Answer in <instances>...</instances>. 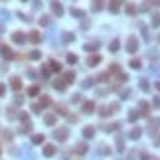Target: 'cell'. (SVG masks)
<instances>
[{"label":"cell","mask_w":160,"mask_h":160,"mask_svg":"<svg viewBox=\"0 0 160 160\" xmlns=\"http://www.w3.org/2000/svg\"><path fill=\"white\" fill-rule=\"evenodd\" d=\"M138 50V40L135 38V36H131L129 42H127V51H131V53H135Z\"/></svg>","instance_id":"1"},{"label":"cell","mask_w":160,"mask_h":160,"mask_svg":"<svg viewBox=\"0 0 160 160\" xmlns=\"http://www.w3.org/2000/svg\"><path fill=\"white\" fill-rule=\"evenodd\" d=\"M12 42H14V44H24L26 36L22 34V32H14V34H12Z\"/></svg>","instance_id":"2"},{"label":"cell","mask_w":160,"mask_h":160,"mask_svg":"<svg viewBox=\"0 0 160 160\" xmlns=\"http://www.w3.org/2000/svg\"><path fill=\"white\" fill-rule=\"evenodd\" d=\"M51 10H53V14H56V16H61L63 14V8H61L60 2H51Z\"/></svg>","instance_id":"3"},{"label":"cell","mask_w":160,"mask_h":160,"mask_svg":"<svg viewBox=\"0 0 160 160\" xmlns=\"http://www.w3.org/2000/svg\"><path fill=\"white\" fill-rule=\"evenodd\" d=\"M122 4V0H111V4H109V8H111V12H119V6Z\"/></svg>","instance_id":"4"},{"label":"cell","mask_w":160,"mask_h":160,"mask_svg":"<svg viewBox=\"0 0 160 160\" xmlns=\"http://www.w3.org/2000/svg\"><path fill=\"white\" fill-rule=\"evenodd\" d=\"M56 138H57V140H65V138H67V129L56 131Z\"/></svg>","instance_id":"5"},{"label":"cell","mask_w":160,"mask_h":160,"mask_svg":"<svg viewBox=\"0 0 160 160\" xmlns=\"http://www.w3.org/2000/svg\"><path fill=\"white\" fill-rule=\"evenodd\" d=\"M10 85H12V89L18 91V89L22 87V81H20V77H12V79H10Z\"/></svg>","instance_id":"6"},{"label":"cell","mask_w":160,"mask_h":160,"mask_svg":"<svg viewBox=\"0 0 160 160\" xmlns=\"http://www.w3.org/2000/svg\"><path fill=\"white\" fill-rule=\"evenodd\" d=\"M81 109H83V113H87V115H89V113H91V111L95 109V105L91 103V101H87V103H83V107H81Z\"/></svg>","instance_id":"7"},{"label":"cell","mask_w":160,"mask_h":160,"mask_svg":"<svg viewBox=\"0 0 160 160\" xmlns=\"http://www.w3.org/2000/svg\"><path fill=\"white\" fill-rule=\"evenodd\" d=\"M99 61H101V56H91V57H87V65H97Z\"/></svg>","instance_id":"8"},{"label":"cell","mask_w":160,"mask_h":160,"mask_svg":"<svg viewBox=\"0 0 160 160\" xmlns=\"http://www.w3.org/2000/svg\"><path fill=\"white\" fill-rule=\"evenodd\" d=\"M0 53H2L4 57H12V51H10L8 46H0Z\"/></svg>","instance_id":"9"},{"label":"cell","mask_w":160,"mask_h":160,"mask_svg":"<svg viewBox=\"0 0 160 160\" xmlns=\"http://www.w3.org/2000/svg\"><path fill=\"white\" fill-rule=\"evenodd\" d=\"M44 154H46V156H51V154H56V146H53V144H47V146L44 148Z\"/></svg>","instance_id":"10"},{"label":"cell","mask_w":160,"mask_h":160,"mask_svg":"<svg viewBox=\"0 0 160 160\" xmlns=\"http://www.w3.org/2000/svg\"><path fill=\"white\" fill-rule=\"evenodd\" d=\"M30 40L34 42V44H38V42L42 40V38H40V32H30Z\"/></svg>","instance_id":"11"},{"label":"cell","mask_w":160,"mask_h":160,"mask_svg":"<svg viewBox=\"0 0 160 160\" xmlns=\"http://www.w3.org/2000/svg\"><path fill=\"white\" fill-rule=\"evenodd\" d=\"M111 51H119V47H121V42L119 40H113V42H111Z\"/></svg>","instance_id":"12"},{"label":"cell","mask_w":160,"mask_h":160,"mask_svg":"<svg viewBox=\"0 0 160 160\" xmlns=\"http://www.w3.org/2000/svg\"><path fill=\"white\" fill-rule=\"evenodd\" d=\"M71 14L73 16H79V18H83V16H85V12H83V10H79V8H71Z\"/></svg>","instance_id":"13"},{"label":"cell","mask_w":160,"mask_h":160,"mask_svg":"<svg viewBox=\"0 0 160 160\" xmlns=\"http://www.w3.org/2000/svg\"><path fill=\"white\" fill-rule=\"evenodd\" d=\"M34 144H40V142H44V135H34Z\"/></svg>","instance_id":"14"},{"label":"cell","mask_w":160,"mask_h":160,"mask_svg":"<svg viewBox=\"0 0 160 160\" xmlns=\"http://www.w3.org/2000/svg\"><path fill=\"white\" fill-rule=\"evenodd\" d=\"M83 135H85V136H89V138H91V136L95 135V131H93V127H87V129H85V131H83Z\"/></svg>","instance_id":"15"},{"label":"cell","mask_w":160,"mask_h":160,"mask_svg":"<svg viewBox=\"0 0 160 160\" xmlns=\"http://www.w3.org/2000/svg\"><path fill=\"white\" fill-rule=\"evenodd\" d=\"M73 79H75V73H65V83H73Z\"/></svg>","instance_id":"16"},{"label":"cell","mask_w":160,"mask_h":160,"mask_svg":"<svg viewBox=\"0 0 160 160\" xmlns=\"http://www.w3.org/2000/svg\"><path fill=\"white\" fill-rule=\"evenodd\" d=\"M50 67L53 69V71H60V69H61V65H60V63H57V61H53V60L50 61Z\"/></svg>","instance_id":"17"},{"label":"cell","mask_w":160,"mask_h":160,"mask_svg":"<svg viewBox=\"0 0 160 160\" xmlns=\"http://www.w3.org/2000/svg\"><path fill=\"white\" fill-rule=\"evenodd\" d=\"M129 65H131L132 69H140V61H138V60H131Z\"/></svg>","instance_id":"18"},{"label":"cell","mask_w":160,"mask_h":160,"mask_svg":"<svg viewBox=\"0 0 160 160\" xmlns=\"http://www.w3.org/2000/svg\"><path fill=\"white\" fill-rule=\"evenodd\" d=\"M53 87L60 89V91H63V89H65V83H63V81H56V83H53Z\"/></svg>","instance_id":"19"},{"label":"cell","mask_w":160,"mask_h":160,"mask_svg":"<svg viewBox=\"0 0 160 160\" xmlns=\"http://www.w3.org/2000/svg\"><path fill=\"white\" fill-rule=\"evenodd\" d=\"M46 122L47 125H53L56 122V115H46Z\"/></svg>","instance_id":"20"},{"label":"cell","mask_w":160,"mask_h":160,"mask_svg":"<svg viewBox=\"0 0 160 160\" xmlns=\"http://www.w3.org/2000/svg\"><path fill=\"white\" fill-rule=\"evenodd\" d=\"M40 24H42V26H47V24H50V16H42V18H40Z\"/></svg>","instance_id":"21"},{"label":"cell","mask_w":160,"mask_h":160,"mask_svg":"<svg viewBox=\"0 0 160 160\" xmlns=\"http://www.w3.org/2000/svg\"><path fill=\"white\" fill-rule=\"evenodd\" d=\"M152 18H154L152 20V26H154V28H158V26H160V16L156 14V16H152Z\"/></svg>","instance_id":"22"},{"label":"cell","mask_w":160,"mask_h":160,"mask_svg":"<svg viewBox=\"0 0 160 160\" xmlns=\"http://www.w3.org/2000/svg\"><path fill=\"white\" fill-rule=\"evenodd\" d=\"M67 61H69V63H77V56H73V53H69V56H67Z\"/></svg>","instance_id":"23"},{"label":"cell","mask_w":160,"mask_h":160,"mask_svg":"<svg viewBox=\"0 0 160 160\" xmlns=\"http://www.w3.org/2000/svg\"><path fill=\"white\" fill-rule=\"evenodd\" d=\"M38 91H40L38 87H30V89H28V95H32V97H34V95H38Z\"/></svg>","instance_id":"24"},{"label":"cell","mask_w":160,"mask_h":160,"mask_svg":"<svg viewBox=\"0 0 160 160\" xmlns=\"http://www.w3.org/2000/svg\"><path fill=\"white\" fill-rule=\"evenodd\" d=\"M32 111H34V113H40V111H42V105H40V103H34V105H32Z\"/></svg>","instance_id":"25"},{"label":"cell","mask_w":160,"mask_h":160,"mask_svg":"<svg viewBox=\"0 0 160 160\" xmlns=\"http://www.w3.org/2000/svg\"><path fill=\"white\" fill-rule=\"evenodd\" d=\"M6 113H8V119H14V117H16V111L12 109V107H8V111H6Z\"/></svg>","instance_id":"26"},{"label":"cell","mask_w":160,"mask_h":160,"mask_svg":"<svg viewBox=\"0 0 160 160\" xmlns=\"http://www.w3.org/2000/svg\"><path fill=\"white\" fill-rule=\"evenodd\" d=\"M138 119V111H131V117H129V121H136Z\"/></svg>","instance_id":"27"},{"label":"cell","mask_w":160,"mask_h":160,"mask_svg":"<svg viewBox=\"0 0 160 160\" xmlns=\"http://www.w3.org/2000/svg\"><path fill=\"white\" fill-rule=\"evenodd\" d=\"M140 87L144 89V91H148V89H150V85L146 83V79H142V81H140Z\"/></svg>","instance_id":"28"},{"label":"cell","mask_w":160,"mask_h":160,"mask_svg":"<svg viewBox=\"0 0 160 160\" xmlns=\"http://www.w3.org/2000/svg\"><path fill=\"white\" fill-rule=\"evenodd\" d=\"M103 8V4H101V0H95V4H93V10H101Z\"/></svg>","instance_id":"29"},{"label":"cell","mask_w":160,"mask_h":160,"mask_svg":"<svg viewBox=\"0 0 160 160\" xmlns=\"http://www.w3.org/2000/svg\"><path fill=\"white\" fill-rule=\"evenodd\" d=\"M40 56H42L40 51H32V53H30V57H32V60H40Z\"/></svg>","instance_id":"30"},{"label":"cell","mask_w":160,"mask_h":160,"mask_svg":"<svg viewBox=\"0 0 160 160\" xmlns=\"http://www.w3.org/2000/svg\"><path fill=\"white\" fill-rule=\"evenodd\" d=\"M101 117H107L109 115V109H107V107H101V113H99Z\"/></svg>","instance_id":"31"},{"label":"cell","mask_w":160,"mask_h":160,"mask_svg":"<svg viewBox=\"0 0 160 160\" xmlns=\"http://www.w3.org/2000/svg\"><path fill=\"white\" fill-rule=\"evenodd\" d=\"M138 136H140V131H138V129L131 132V138H138Z\"/></svg>","instance_id":"32"},{"label":"cell","mask_w":160,"mask_h":160,"mask_svg":"<svg viewBox=\"0 0 160 160\" xmlns=\"http://www.w3.org/2000/svg\"><path fill=\"white\" fill-rule=\"evenodd\" d=\"M91 85H93V79H85L83 81V87H91Z\"/></svg>","instance_id":"33"},{"label":"cell","mask_w":160,"mask_h":160,"mask_svg":"<svg viewBox=\"0 0 160 160\" xmlns=\"http://www.w3.org/2000/svg\"><path fill=\"white\" fill-rule=\"evenodd\" d=\"M4 93H6V87H4V83H0V97H4Z\"/></svg>","instance_id":"34"},{"label":"cell","mask_w":160,"mask_h":160,"mask_svg":"<svg viewBox=\"0 0 160 160\" xmlns=\"http://www.w3.org/2000/svg\"><path fill=\"white\" fill-rule=\"evenodd\" d=\"M42 75H44V77H47V75H50V69H47V67H44V69H42Z\"/></svg>","instance_id":"35"},{"label":"cell","mask_w":160,"mask_h":160,"mask_svg":"<svg viewBox=\"0 0 160 160\" xmlns=\"http://www.w3.org/2000/svg\"><path fill=\"white\" fill-rule=\"evenodd\" d=\"M63 40H65V42H71L73 36H71V34H65V36H63Z\"/></svg>","instance_id":"36"},{"label":"cell","mask_w":160,"mask_h":160,"mask_svg":"<svg viewBox=\"0 0 160 160\" xmlns=\"http://www.w3.org/2000/svg\"><path fill=\"white\" fill-rule=\"evenodd\" d=\"M127 12H129V14H135V6H127Z\"/></svg>","instance_id":"37"},{"label":"cell","mask_w":160,"mask_h":160,"mask_svg":"<svg viewBox=\"0 0 160 160\" xmlns=\"http://www.w3.org/2000/svg\"><path fill=\"white\" fill-rule=\"evenodd\" d=\"M154 107H160V97H156V99H154Z\"/></svg>","instance_id":"38"},{"label":"cell","mask_w":160,"mask_h":160,"mask_svg":"<svg viewBox=\"0 0 160 160\" xmlns=\"http://www.w3.org/2000/svg\"><path fill=\"white\" fill-rule=\"evenodd\" d=\"M2 30H4V28H2V24H0V34H2Z\"/></svg>","instance_id":"39"},{"label":"cell","mask_w":160,"mask_h":160,"mask_svg":"<svg viewBox=\"0 0 160 160\" xmlns=\"http://www.w3.org/2000/svg\"><path fill=\"white\" fill-rule=\"evenodd\" d=\"M156 87H158V89H160V83H156Z\"/></svg>","instance_id":"40"},{"label":"cell","mask_w":160,"mask_h":160,"mask_svg":"<svg viewBox=\"0 0 160 160\" xmlns=\"http://www.w3.org/2000/svg\"><path fill=\"white\" fill-rule=\"evenodd\" d=\"M22 2H28V0H22Z\"/></svg>","instance_id":"41"}]
</instances>
